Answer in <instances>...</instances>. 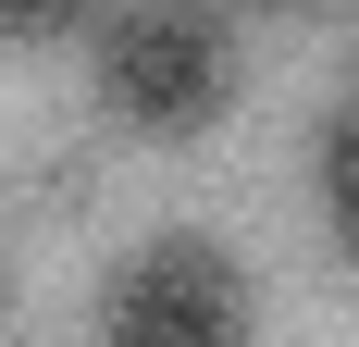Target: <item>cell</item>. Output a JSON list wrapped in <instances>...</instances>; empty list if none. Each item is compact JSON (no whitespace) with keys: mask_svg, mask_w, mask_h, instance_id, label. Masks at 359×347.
<instances>
[{"mask_svg":"<svg viewBox=\"0 0 359 347\" xmlns=\"http://www.w3.org/2000/svg\"><path fill=\"white\" fill-rule=\"evenodd\" d=\"M87 0H0V37H62Z\"/></svg>","mask_w":359,"mask_h":347,"instance_id":"cell-4","label":"cell"},{"mask_svg":"<svg viewBox=\"0 0 359 347\" xmlns=\"http://www.w3.org/2000/svg\"><path fill=\"white\" fill-rule=\"evenodd\" d=\"M260 13H334V0H260Z\"/></svg>","mask_w":359,"mask_h":347,"instance_id":"cell-5","label":"cell"},{"mask_svg":"<svg viewBox=\"0 0 359 347\" xmlns=\"http://www.w3.org/2000/svg\"><path fill=\"white\" fill-rule=\"evenodd\" d=\"M323 211H334V236H347V261H359V100L334 112V137H323Z\"/></svg>","mask_w":359,"mask_h":347,"instance_id":"cell-3","label":"cell"},{"mask_svg":"<svg viewBox=\"0 0 359 347\" xmlns=\"http://www.w3.org/2000/svg\"><path fill=\"white\" fill-rule=\"evenodd\" d=\"M100 347H248V285L211 236H149L100 298Z\"/></svg>","mask_w":359,"mask_h":347,"instance_id":"cell-2","label":"cell"},{"mask_svg":"<svg viewBox=\"0 0 359 347\" xmlns=\"http://www.w3.org/2000/svg\"><path fill=\"white\" fill-rule=\"evenodd\" d=\"M87 74H100L111 124H137V137H198V124H223V100H236V37H223L211 0H124V13H100V37H87Z\"/></svg>","mask_w":359,"mask_h":347,"instance_id":"cell-1","label":"cell"}]
</instances>
